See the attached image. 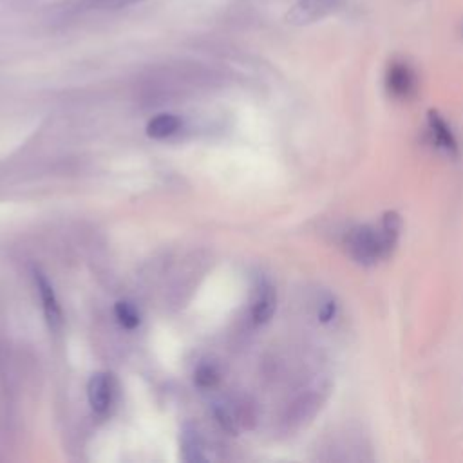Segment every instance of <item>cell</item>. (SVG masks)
I'll return each mask as SVG.
<instances>
[{
    "instance_id": "cell-1",
    "label": "cell",
    "mask_w": 463,
    "mask_h": 463,
    "mask_svg": "<svg viewBox=\"0 0 463 463\" xmlns=\"http://www.w3.org/2000/svg\"><path fill=\"white\" fill-rule=\"evenodd\" d=\"M402 233V219L396 212L382 215L378 224L351 226L344 237L342 246L345 253L362 266H373L392 255Z\"/></svg>"
},
{
    "instance_id": "cell-2",
    "label": "cell",
    "mask_w": 463,
    "mask_h": 463,
    "mask_svg": "<svg viewBox=\"0 0 463 463\" xmlns=\"http://www.w3.org/2000/svg\"><path fill=\"white\" fill-rule=\"evenodd\" d=\"M344 5V0H297L286 13L289 25H311L336 13Z\"/></svg>"
},
{
    "instance_id": "cell-3",
    "label": "cell",
    "mask_w": 463,
    "mask_h": 463,
    "mask_svg": "<svg viewBox=\"0 0 463 463\" xmlns=\"http://www.w3.org/2000/svg\"><path fill=\"white\" fill-rule=\"evenodd\" d=\"M385 89L396 99H411L418 90V78L414 69L403 60L391 61L385 71Z\"/></svg>"
},
{
    "instance_id": "cell-4",
    "label": "cell",
    "mask_w": 463,
    "mask_h": 463,
    "mask_svg": "<svg viewBox=\"0 0 463 463\" xmlns=\"http://www.w3.org/2000/svg\"><path fill=\"white\" fill-rule=\"evenodd\" d=\"M87 398L92 412L105 418L116 402V380L109 373H94L87 383Z\"/></svg>"
},
{
    "instance_id": "cell-5",
    "label": "cell",
    "mask_w": 463,
    "mask_h": 463,
    "mask_svg": "<svg viewBox=\"0 0 463 463\" xmlns=\"http://www.w3.org/2000/svg\"><path fill=\"white\" fill-rule=\"evenodd\" d=\"M427 127L432 143L449 156H458V139L450 128V125L443 119V116L436 110H430L427 116Z\"/></svg>"
},
{
    "instance_id": "cell-6",
    "label": "cell",
    "mask_w": 463,
    "mask_h": 463,
    "mask_svg": "<svg viewBox=\"0 0 463 463\" xmlns=\"http://www.w3.org/2000/svg\"><path fill=\"white\" fill-rule=\"evenodd\" d=\"M34 284L42 300V307H43V315L45 320L49 324L51 329H58L61 326V307L58 304V298L54 295V289L51 286V282L45 279L43 273H34Z\"/></svg>"
},
{
    "instance_id": "cell-7",
    "label": "cell",
    "mask_w": 463,
    "mask_h": 463,
    "mask_svg": "<svg viewBox=\"0 0 463 463\" xmlns=\"http://www.w3.org/2000/svg\"><path fill=\"white\" fill-rule=\"evenodd\" d=\"M275 309H277V291L269 282H262L259 286L257 297L251 306V320L259 326L266 324L271 320Z\"/></svg>"
},
{
    "instance_id": "cell-8",
    "label": "cell",
    "mask_w": 463,
    "mask_h": 463,
    "mask_svg": "<svg viewBox=\"0 0 463 463\" xmlns=\"http://www.w3.org/2000/svg\"><path fill=\"white\" fill-rule=\"evenodd\" d=\"M181 456L188 463H197V461H206V449L204 443L195 429L184 427L181 434Z\"/></svg>"
},
{
    "instance_id": "cell-9",
    "label": "cell",
    "mask_w": 463,
    "mask_h": 463,
    "mask_svg": "<svg viewBox=\"0 0 463 463\" xmlns=\"http://www.w3.org/2000/svg\"><path fill=\"white\" fill-rule=\"evenodd\" d=\"M181 128V119L175 114H157L146 125V136L152 139H165Z\"/></svg>"
},
{
    "instance_id": "cell-10",
    "label": "cell",
    "mask_w": 463,
    "mask_h": 463,
    "mask_svg": "<svg viewBox=\"0 0 463 463\" xmlns=\"http://www.w3.org/2000/svg\"><path fill=\"white\" fill-rule=\"evenodd\" d=\"M114 317L123 329H136L141 322V313L130 300H119L114 306Z\"/></svg>"
},
{
    "instance_id": "cell-11",
    "label": "cell",
    "mask_w": 463,
    "mask_h": 463,
    "mask_svg": "<svg viewBox=\"0 0 463 463\" xmlns=\"http://www.w3.org/2000/svg\"><path fill=\"white\" fill-rule=\"evenodd\" d=\"M143 0H76L74 7L80 11H99V9H121Z\"/></svg>"
},
{
    "instance_id": "cell-12",
    "label": "cell",
    "mask_w": 463,
    "mask_h": 463,
    "mask_svg": "<svg viewBox=\"0 0 463 463\" xmlns=\"http://www.w3.org/2000/svg\"><path fill=\"white\" fill-rule=\"evenodd\" d=\"M194 380L199 387H212L215 385V382L219 380V374L217 371L212 367V365H201L195 374H194Z\"/></svg>"
},
{
    "instance_id": "cell-13",
    "label": "cell",
    "mask_w": 463,
    "mask_h": 463,
    "mask_svg": "<svg viewBox=\"0 0 463 463\" xmlns=\"http://www.w3.org/2000/svg\"><path fill=\"white\" fill-rule=\"evenodd\" d=\"M335 313H336V304L329 295H326V298H322L318 306V318L322 322H329L335 317Z\"/></svg>"
}]
</instances>
